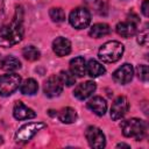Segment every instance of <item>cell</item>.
I'll use <instances>...</instances> for the list:
<instances>
[{
  "instance_id": "cell-8",
  "label": "cell",
  "mask_w": 149,
  "mask_h": 149,
  "mask_svg": "<svg viewBox=\"0 0 149 149\" xmlns=\"http://www.w3.org/2000/svg\"><path fill=\"white\" fill-rule=\"evenodd\" d=\"M129 109V102L128 99L123 95H120L115 98V100L112 104L111 107V118L113 120H120L122 119Z\"/></svg>"
},
{
  "instance_id": "cell-19",
  "label": "cell",
  "mask_w": 149,
  "mask_h": 149,
  "mask_svg": "<svg viewBox=\"0 0 149 149\" xmlns=\"http://www.w3.org/2000/svg\"><path fill=\"white\" fill-rule=\"evenodd\" d=\"M111 33V28L107 23H95L90 28V36L93 38H100Z\"/></svg>"
},
{
  "instance_id": "cell-2",
  "label": "cell",
  "mask_w": 149,
  "mask_h": 149,
  "mask_svg": "<svg viewBox=\"0 0 149 149\" xmlns=\"http://www.w3.org/2000/svg\"><path fill=\"white\" fill-rule=\"evenodd\" d=\"M123 45L118 41H108L104 43L98 52L99 58L104 63H115L123 55Z\"/></svg>"
},
{
  "instance_id": "cell-31",
  "label": "cell",
  "mask_w": 149,
  "mask_h": 149,
  "mask_svg": "<svg viewBox=\"0 0 149 149\" xmlns=\"http://www.w3.org/2000/svg\"><path fill=\"white\" fill-rule=\"evenodd\" d=\"M2 142H3V141H2V137H1V136H0V144H1V143H2Z\"/></svg>"
},
{
  "instance_id": "cell-22",
  "label": "cell",
  "mask_w": 149,
  "mask_h": 149,
  "mask_svg": "<svg viewBox=\"0 0 149 149\" xmlns=\"http://www.w3.org/2000/svg\"><path fill=\"white\" fill-rule=\"evenodd\" d=\"M40 50L34 47V45H28V47H24L23 50H22V56L27 59V61H30V62H34V61H37L40 58Z\"/></svg>"
},
{
  "instance_id": "cell-10",
  "label": "cell",
  "mask_w": 149,
  "mask_h": 149,
  "mask_svg": "<svg viewBox=\"0 0 149 149\" xmlns=\"http://www.w3.org/2000/svg\"><path fill=\"white\" fill-rule=\"evenodd\" d=\"M133 74H134V69L132 64L125 63L113 72V79L115 83L125 85L133 79Z\"/></svg>"
},
{
  "instance_id": "cell-26",
  "label": "cell",
  "mask_w": 149,
  "mask_h": 149,
  "mask_svg": "<svg viewBox=\"0 0 149 149\" xmlns=\"http://www.w3.org/2000/svg\"><path fill=\"white\" fill-rule=\"evenodd\" d=\"M136 71H137V77L140 80H142V81L148 80V66L147 65H144V64L139 65Z\"/></svg>"
},
{
  "instance_id": "cell-29",
  "label": "cell",
  "mask_w": 149,
  "mask_h": 149,
  "mask_svg": "<svg viewBox=\"0 0 149 149\" xmlns=\"http://www.w3.org/2000/svg\"><path fill=\"white\" fill-rule=\"evenodd\" d=\"M2 14H3V0H0V20L2 17Z\"/></svg>"
},
{
  "instance_id": "cell-12",
  "label": "cell",
  "mask_w": 149,
  "mask_h": 149,
  "mask_svg": "<svg viewBox=\"0 0 149 149\" xmlns=\"http://www.w3.org/2000/svg\"><path fill=\"white\" fill-rule=\"evenodd\" d=\"M13 115L16 120H28V119H33L36 116V113L27 107L22 101H16L13 108Z\"/></svg>"
},
{
  "instance_id": "cell-25",
  "label": "cell",
  "mask_w": 149,
  "mask_h": 149,
  "mask_svg": "<svg viewBox=\"0 0 149 149\" xmlns=\"http://www.w3.org/2000/svg\"><path fill=\"white\" fill-rule=\"evenodd\" d=\"M85 2H86V5H87V7L92 8L94 12L101 14V10H100V9L104 7V3H102L101 0H85Z\"/></svg>"
},
{
  "instance_id": "cell-18",
  "label": "cell",
  "mask_w": 149,
  "mask_h": 149,
  "mask_svg": "<svg viewBox=\"0 0 149 149\" xmlns=\"http://www.w3.org/2000/svg\"><path fill=\"white\" fill-rule=\"evenodd\" d=\"M0 68L3 70V71H8V72H12V71H16L21 68V62L13 57V56H6L1 59L0 62Z\"/></svg>"
},
{
  "instance_id": "cell-13",
  "label": "cell",
  "mask_w": 149,
  "mask_h": 149,
  "mask_svg": "<svg viewBox=\"0 0 149 149\" xmlns=\"http://www.w3.org/2000/svg\"><path fill=\"white\" fill-rule=\"evenodd\" d=\"M52 50L59 57L66 56L71 52V42L65 37H57L52 42Z\"/></svg>"
},
{
  "instance_id": "cell-5",
  "label": "cell",
  "mask_w": 149,
  "mask_h": 149,
  "mask_svg": "<svg viewBox=\"0 0 149 149\" xmlns=\"http://www.w3.org/2000/svg\"><path fill=\"white\" fill-rule=\"evenodd\" d=\"M69 21L71 26L74 27L76 29L86 28L91 22V13L88 12L87 8L84 7L74 8L69 15Z\"/></svg>"
},
{
  "instance_id": "cell-30",
  "label": "cell",
  "mask_w": 149,
  "mask_h": 149,
  "mask_svg": "<svg viewBox=\"0 0 149 149\" xmlns=\"http://www.w3.org/2000/svg\"><path fill=\"white\" fill-rule=\"evenodd\" d=\"M121 147H125V148H130L129 144H126V143H119L116 144V148H121Z\"/></svg>"
},
{
  "instance_id": "cell-14",
  "label": "cell",
  "mask_w": 149,
  "mask_h": 149,
  "mask_svg": "<svg viewBox=\"0 0 149 149\" xmlns=\"http://www.w3.org/2000/svg\"><path fill=\"white\" fill-rule=\"evenodd\" d=\"M87 108L91 109L94 114L101 116L106 113L107 109V102L102 97H93L87 102Z\"/></svg>"
},
{
  "instance_id": "cell-17",
  "label": "cell",
  "mask_w": 149,
  "mask_h": 149,
  "mask_svg": "<svg viewBox=\"0 0 149 149\" xmlns=\"http://www.w3.org/2000/svg\"><path fill=\"white\" fill-rule=\"evenodd\" d=\"M105 71H106V69L104 68V65L95 59H90L86 65V72L92 78H97V77L104 74Z\"/></svg>"
},
{
  "instance_id": "cell-20",
  "label": "cell",
  "mask_w": 149,
  "mask_h": 149,
  "mask_svg": "<svg viewBox=\"0 0 149 149\" xmlns=\"http://www.w3.org/2000/svg\"><path fill=\"white\" fill-rule=\"evenodd\" d=\"M58 119L63 123H73L77 120V112L71 107H64L59 111Z\"/></svg>"
},
{
  "instance_id": "cell-16",
  "label": "cell",
  "mask_w": 149,
  "mask_h": 149,
  "mask_svg": "<svg viewBox=\"0 0 149 149\" xmlns=\"http://www.w3.org/2000/svg\"><path fill=\"white\" fill-rule=\"evenodd\" d=\"M70 71L77 77H84L86 74V63L80 56L74 57L70 61Z\"/></svg>"
},
{
  "instance_id": "cell-6",
  "label": "cell",
  "mask_w": 149,
  "mask_h": 149,
  "mask_svg": "<svg viewBox=\"0 0 149 149\" xmlns=\"http://www.w3.org/2000/svg\"><path fill=\"white\" fill-rule=\"evenodd\" d=\"M45 127V123L43 122H29L23 125L15 134V140L19 143H26L28 142L35 134H37L41 129Z\"/></svg>"
},
{
  "instance_id": "cell-11",
  "label": "cell",
  "mask_w": 149,
  "mask_h": 149,
  "mask_svg": "<svg viewBox=\"0 0 149 149\" xmlns=\"http://www.w3.org/2000/svg\"><path fill=\"white\" fill-rule=\"evenodd\" d=\"M95 88H97L95 83L92 80H87V81L80 83L79 85L76 86V88L73 91V95L79 100H85L94 93Z\"/></svg>"
},
{
  "instance_id": "cell-3",
  "label": "cell",
  "mask_w": 149,
  "mask_h": 149,
  "mask_svg": "<svg viewBox=\"0 0 149 149\" xmlns=\"http://www.w3.org/2000/svg\"><path fill=\"white\" fill-rule=\"evenodd\" d=\"M120 127H121L122 134L126 137H135L137 141H140L144 136L146 129H147L146 122L136 118H132V119L122 121Z\"/></svg>"
},
{
  "instance_id": "cell-23",
  "label": "cell",
  "mask_w": 149,
  "mask_h": 149,
  "mask_svg": "<svg viewBox=\"0 0 149 149\" xmlns=\"http://www.w3.org/2000/svg\"><path fill=\"white\" fill-rule=\"evenodd\" d=\"M59 80L62 81L63 85H66V86H72L74 83H76V76L71 72V71H66V70H62L59 72V76H58Z\"/></svg>"
},
{
  "instance_id": "cell-15",
  "label": "cell",
  "mask_w": 149,
  "mask_h": 149,
  "mask_svg": "<svg viewBox=\"0 0 149 149\" xmlns=\"http://www.w3.org/2000/svg\"><path fill=\"white\" fill-rule=\"evenodd\" d=\"M136 26L135 23L130 22V21H123V22H119L115 27V30L116 33L122 36V37H126V38H129L132 36H134L136 34Z\"/></svg>"
},
{
  "instance_id": "cell-27",
  "label": "cell",
  "mask_w": 149,
  "mask_h": 149,
  "mask_svg": "<svg viewBox=\"0 0 149 149\" xmlns=\"http://www.w3.org/2000/svg\"><path fill=\"white\" fill-rule=\"evenodd\" d=\"M141 12H142V14H143L146 17L149 16V0H144V1L142 2Z\"/></svg>"
},
{
  "instance_id": "cell-21",
  "label": "cell",
  "mask_w": 149,
  "mask_h": 149,
  "mask_svg": "<svg viewBox=\"0 0 149 149\" xmlns=\"http://www.w3.org/2000/svg\"><path fill=\"white\" fill-rule=\"evenodd\" d=\"M38 90V85L37 81L33 78H28L26 79L21 85H20V91L22 94H28V95H33L37 92Z\"/></svg>"
},
{
  "instance_id": "cell-4",
  "label": "cell",
  "mask_w": 149,
  "mask_h": 149,
  "mask_svg": "<svg viewBox=\"0 0 149 149\" xmlns=\"http://www.w3.org/2000/svg\"><path fill=\"white\" fill-rule=\"evenodd\" d=\"M21 85V77L16 73H7L0 76V95L8 97L14 93Z\"/></svg>"
},
{
  "instance_id": "cell-24",
  "label": "cell",
  "mask_w": 149,
  "mask_h": 149,
  "mask_svg": "<svg viewBox=\"0 0 149 149\" xmlns=\"http://www.w3.org/2000/svg\"><path fill=\"white\" fill-rule=\"evenodd\" d=\"M49 16H50V19H51L54 22H56V23H59V22L65 21V13H64V10H63L62 8H59V7H52V8H50V10H49Z\"/></svg>"
},
{
  "instance_id": "cell-9",
  "label": "cell",
  "mask_w": 149,
  "mask_h": 149,
  "mask_svg": "<svg viewBox=\"0 0 149 149\" xmlns=\"http://www.w3.org/2000/svg\"><path fill=\"white\" fill-rule=\"evenodd\" d=\"M43 91L44 94L49 98L58 97L63 91V84L58 76H50L43 84Z\"/></svg>"
},
{
  "instance_id": "cell-7",
  "label": "cell",
  "mask_w": 149,
  "mask_h": 149,
  "mask_svg": "<svg viewBox=\"0 0 149 149\" xmlns=\"http://www.w3.org/2000/svg\"><path fill=\"white\" fill-rule=\"evenodd\" d=\"M85 137L90 144V147L94 149H101L106 146V139L102 133V130L95 126L87 127L85 132Z\"/></svg>"
},
{
  "instance_id": "cell-28",
  "label": "cell",
  "mask_w": 149,
  "mask_h": 149,
  "mask_svg": "<svg viewBox=\"0 0 149 149\" xmlns=\"http://www.w3.org/2000/svg\"><path fill=\"white\" fill-rule=\"evenodd\" d=\"M137 42L140 44H142V45H147V43H148V33L144 31V33L140 34L139 35V38H137Z\"/></svg>"
},
{
  "instance_id": "cell-1",
  "label": "cell",
  "mask_w": 149,
  "mask_h": 149,
  "mask_svg": "<svg viewBox=\"0 0 149 149\" xmlns=\"http://www.w3.org/2000/svg\"><path fill=\"white\" fill-rule=\"evenodd\" d=\"M23 37V26L22 19L15 17V20L5 24L0 28V45L3 48H9L17 44Z\"/></svg>"
}]
</instances>
